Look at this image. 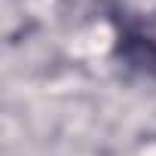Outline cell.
Masks as SVG:
<instances>
[{
	"label": "cell",
	"mask_w": 156,
	"mask_h": 156,
	"mask_svg": "<svg viewBox=\"0 0 156 156\" xmlns=\"http://www.w3.org/2000/svg\"><path fill=\"white\" fill-rule=\"evenodd\" d=\"M119 55L141 73L156 76V9L132 19L119 34Z\"/></svg>",
	"instance_id": "obj_1"
}]
</instances>
